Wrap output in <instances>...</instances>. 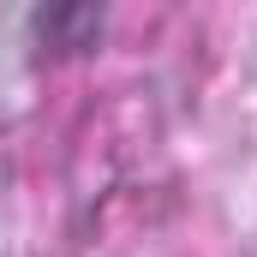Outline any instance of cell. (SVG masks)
<instances>
[{"instance_id":"6da1fadb","label":"cell","mask_w":257,"mask_h":257,"mask_svg":"<svg viewBox=\"0 0 257 257\" xmlns=\"http://www.w3.org/2000/svg\"><path fill=\"white\" fill-rule=\"evenodd\" d=\"M96 36H102V12H96V6H36V12H30V42H36L48 60L90 54Z\"/></svg>"}]
</instances>
